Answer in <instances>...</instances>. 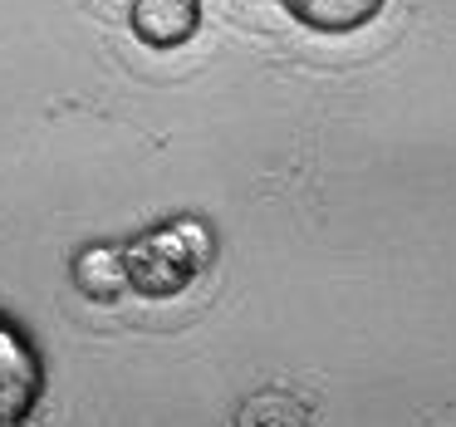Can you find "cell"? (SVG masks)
Segmentation results:
<instances>
[{"label":"cell","instance_id":"obj_2","mask_svg":"<svg viewBox=\"0 0 456 427\" xmlns=\"http://www.w3.org/2000/svg\"><path fill=\"white\" fill-rule=\"evenodd\" d=\"M35 398V358L15 334L0 329V427H11L15 417L30 407Z\"/></svg>","mask_w":456,"mask_h":427},{"label":"cell","instance_id":"obj_1","mask_svg":"<svg viewBox=\"0 0 456 427\" xmlns=\"http://www.w3.org/2000/svg\"><path fill=\"white\" fill-rule=\"evenodd\" d=\"M201 260H207V236L197 226H172L133 246L128 280L138 290H148V295H172V290H182L197 275Z\"/></svg>","mask_w":456,"mask_h":427},{"label":"cell","instance_id":"obj_5","mask_svg":"<svg viewBox=\"0 0 456 427\" xmlns=\"http://www.w3.org/2000/svg\"><path fill=\"white\" fill-rule=\"evenodd\" d=\"M74 280H79L84 295L113 300L128 285V260H123L118 250H84V256L74 260Z\"/></svg>","mask_w":456,"mask_h":427},{"label":"cell","instance_id":"obj_6","mask_svg":"<svg viewBox=\"0 0 456 427\" xmlns=\"http://www.w3.org/2000/svg\"><path fill=\"white\" fill-rule=\"evenodd\" d=\"M236 427H309V413L289 393H256L236 413Z\"/></svg>","mask_w":456,"mask_h":427},{"label":"cell","instance_id":"obj_4","mask_svg":"<svg viewBox=\"0 0 456 427\" xmlns=\"http://www.w3.org/2000/svg\"><path fill=\"white\" fill-rule=\"evenodd\" d=\"M289 5H295V15L305 25L338 35V30H358V25H368L383 0H289Z\"/></svg>","mask_w":456,"mask_h":427},{"label":"cell","instance_id":"obj_3","mask_svg":"<svg viewBox=\"0 0 456 427\" xmlns=\"http://www.w3.org/2000/svg\"><path fill=\"white\" fill-rule=\"evenodd\" d=\"M133 30L148 45H182L197 30V0H133Z\"/></svg>","mask_w":456,"mask_h":427}]
</instances>
